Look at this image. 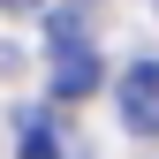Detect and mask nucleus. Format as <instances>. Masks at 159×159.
<instances>
[{
	"label": "nucleus",
	"instance_id": "f257e3e1",
	"mask_svg": "<svg viewBox=\"0 0 159 159\" xmlns=\"http://www.w3.org/2000/svg\"><path fill=\"white\" fill-rule=\"evenodd\" d=\"M91 84H98V53L61 23V38H53V91H61V98H84Z\"/></svg>",
	"mask_w": 159,
	"mask_h": 159
},
{
	"label": "nucleus",
	"instance_id": "f03ea898",
	"mask_svg": "<svg viewBox=\"0 0 159 159\" xmlns=\"http://www.w3.org/2000/svg\"><path fill=\"white\" fill-rule=\"evenodd\" d=\"M121 121L136 136H159V61H136L121 76Z\"/></svg>",
	"mask_w": 159,
	"mask_h": 159
},
{
	"label": "nucleus",
	"instance_id": "7ed1b4c3",
	"mask_svg": "<svg viewBox=\"0 0 159 159\" xmlns=\"http://www.w3.org/2000/svg\"><path fill=\"white\" fill-rule=\"evenodd\" d=\"M23 159H53V129H46V121L23 129Z\"/></svg>",
	"mask_w": 159,
	"mask_h": 159
},
{
	"label": "nucleus",
	"instance_id": "20e7f679",
	"mask_svg": "<svg viewBox=\"0 0 159 159\" xmlns=\"http://www.w3.org/2000/svg\"><path fill=\"white\" fill-rule=\"evenodd\" d=\"M0 8H38V0H0Z\"/></svg>",
	"mask_w": 159,
	"mask_h": 159
}]
</instances>
